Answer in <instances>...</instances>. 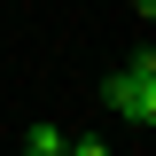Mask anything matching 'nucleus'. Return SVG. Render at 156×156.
Listing matches in <instances>:
<instances>
[{
  "label": "nucleus",
  "instance_id": "1",
  "mask_svg": "<svg viewBox=\"0 0 156 156\" xmlns=\"http://www.w3.org/2000/svg\"><path fill=\"white\" fill-rule=\"evenodd\" d=\"M101 94H109V109L125 117V125H156V55L140 47L133 62H117Z\"/></svg>",
  "mask_w": 156,
  "mask_h": 156
},
{
  "label": "nucleus",
  "instance_id": "2",
  "mask_svg": "<svg viewBox=\"0 0 156 156\" xmlns=\"http://www.w3.org/2000/svg\"><path fill=\"white\" fill-rule=\"evenodd\" d=\"M62 125H31V133H23V156H62Z\"/></svg>",
  "mask_w": 156,
  "mask_h": 156
},
{
  "label": "nucleus",
  "instance_id": "3",
  "mask_svg": "<svg viewBox=\"0 0 156 156\" xmlns=\"http://www.w3.org/2000/svg\"><path fill=\"white\" fill-rule=\"evenodd\" d=\"M62 156H109V148H101V140H86V133H78V140H62Z\"/></svg>",
  "mask_w": 156,
  "mask_h": 156
}]
</instances>
